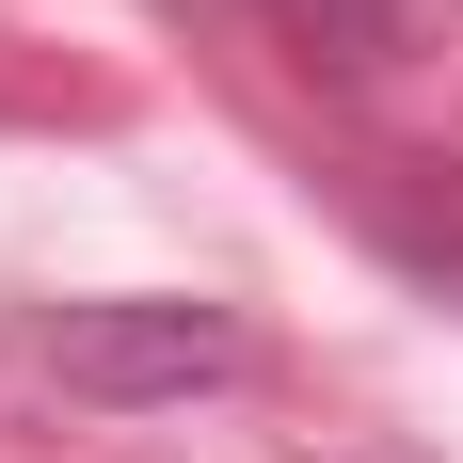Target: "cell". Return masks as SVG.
<instances>
[{
    "label": "cell",
    "mask_w": 463,
    "mask_h": 463,
    "mask_svg": "<svg viewBox=\"0 0 463 463\" xmlns=\"http://www.w3.org/2000/svg\"><path fill=\"white\" fill-rule=\"evenodd\" d=\"M240 368V320L208 304H64L48 320V383L64 400H192Z\"/></svg>",
    "instance_id": "obj_1"
},
{
    "label": "cell",
    "mask_w": 463,
    "mask_h": 463,
    "mask_svg": "<svg viewBox=\"0 0 463 463\" xmlns=\"http://www.w3.org/2000/svg\"><path fill=\"white\" fill-rule=\"evenodd\" d=\"M288 33L320 48V64H352V80H368V64H416V48L448 33V0H288Z\"/></svg>",
    "instance_id": "obj_2"
}]
</instances>
